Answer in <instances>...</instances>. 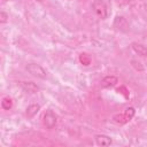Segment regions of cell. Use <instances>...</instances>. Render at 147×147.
<instances>
[{
    "label": "cell",
    "instance_id": "1",
    "mask_svg": "<svg viewBox=\"0 0 147 147\" xmlns=\"http://www.w3.org/2000/svg\"><path fill=\"white\" fill-rule=\"evenodd\" d=\"M92 9L99 18L106 20L108 17V8H107V5L103 0H93Z\"/></svg>",
    "mask_w": 147,
    "mask_h": 147
},
{
    "label": "cell",
    "instance_id": "5",
    "mask_svg": "<svg viewBox=\"0 0 147 147\" xmlns=\"http://www.w3.org/2000/svg\"><path fill=\"white\" fill-rule=\"evenodd\" d=\"M114 28H115L117 31L126 32V31H129L130 25H129L127 20H126L124 16H116L115 20H114Z\"/></svg>",
    "mask_w": 147,
    "mask_h": 147
},
{
    "label": "cell",
    "instance_id": "13",
    "mask_svg": "<svg viewBox=\"0 0 147 147\" xmlns=\"http://www.w3.org/2000/svg\"><path fill=\"white\" fill-rule=\"evenodd\" d=\"M8 18H9L8 14H7V13H5L3 10H1V11H0V23H1V24L6 23V22L8 21Z\"/></svg>",
    "mask_w": 147,
    "mask_h": 147
},
{
    "label": "cell",
    "instance_id": "15",
    "mask_svg": "<svg viewBox=\"0 0 147 147\" xmlns=\"http://www.w3.org/2000/svg\"><path fill=\"white\" fill-rule=\"evenodd\" d=\"M36 1H38V2H42L44 0H36Z\"/></svg>",
    "mask_w": 147,
    "mask_h": 147
},
{
    "label": "cell",
    "instance_id": "11",
    "mask_svg": "<svg viewBox=\"0 0 147 147\" xmlns=\"http://www.w3.org/2000/svg\"><path fill=\"white\" fill-rule=\"evenodd\" d=\"M13 105H14V102H13V100H11L9 96L2 98V101H1V107H2V109L9 110V109L13 108Z\"/></svg>",
    "mask_w": 147,
    "mask_h": 147
},
{
    "label": "cell",
    "instance_id": "10",
    "mask_svg": "<svg viewBox=\"0 0 147 147\" xmlns=\"http://www.w3.org/2000/svg\"><path fill=\"white\" fill-rule=\"evenodd\" d=\"M131 46H132V49L138 55L144 56V57H147V46H145L142 44H138V42H132Z\"/></svg>",
    "mask_w": 147,
    "mask_h": 147
},
{
    "label": "cell",
    "instance_id": "2",
    "mask_svg": "<svg viewBox=\"0 0 147 147\" xmlns=\"http://www.w3.org/2000/svg\"><path fill=\"white\" fill-rule=\"evenodd\" d=\"M26 71L32 75L33 77H37V78H40V79H45L47 74H46V70L38 63H28L26 67H25Z\"/></svg>",
    "mask_w": 147,
    "mask_h": 147
},
{
    "label": "cell",
    "instance_id": "8",
    "mask_svg": "<svg viewBox=\"0 0 147 147\" xmlns=\"http://www.w3.org/2000/svg\"><path fill=\"white\" fill-rule=\"evenodd\" d=\"M94 141L98 146H110L113 142L111 138L106 134H96L94 137Z\"/></svg>",
    "mask_w": 147,
    "mask_h": 147
},
{
    "label": "cell",
    "instance_id": "9",
    "mask_svg": "<svg viewBox=\"0 0 147 147\" xmlns=\"http://www.w3.org/2000/svg\"><path fill=\"white\" fill-rule=\"evenodd\" d=\"M39 110H40V105L32 103V105H30V106L26 107V109H25V116L28 117V119H31V118H33L39 113Z\"/></svg>",
    "mask_w": 147,
    "mask_h": 147
},
{
    "label": "cell",
    "instance_id": "7",
    "mask_svg": "<svg viewBox=\"0 0 147 147\" xmlns=\"http://www.w3.org/2000/svg\"><path fill=\"white\" fill-rule=\"evenodd\" d=\"M20 85H21V87H22L26 93H31V94L37 93L38 90H39V86H38L36 83L30 82V80H28V82H26V80L20 82Z\"/></svg>",
    "mask_w": 147,
    "mask_h": 147
},
{
    "label": "cell",
    "instance_id": "6",
    "mask_svg": "<svg viewBox=\"0 0 147 147\" xmlns=\"http://www.w3.org/2000/svg\"><path fill=\"white\" fill-rule=\"evenodd\" d=\"M117 83H118V78H117L116 76H114V75H108V76H106V77H103V78L101 79L100 85H101L102 88H111V87H114Z\"/></svg>",
    "mask_w": 147,
    "mask_h": 147
},
{
    "label": "cell",
    "instance_id": "3",
    "mask_svg": "<svg viewBox=\"0 0 147 147\" xmlns=\"http://www.w3.org/2000/svg\"><path fill=\"white\" fill-rule=\"evenodd\" d=\"M134 115H136V109H134L133 107H127V108H125V110H124L122 114L115 115V116H114V121L117 122V123L124 124V123L131 121Z\"/></svg>",
    "mask_w": 147,
    "mask_h": 147
},
{
    "label": "cell",
    "instance_id": "14",
    "mask_svg": "<svg viewBox=\"0 0 147 147\" xmlns=\"http://www.w3.org/2000/svg\"><path fill=\"white\" fill-rule=\"evenodd\" d=\"M123 1H125V2H130V1H133V0H123Z\"/></svg>",
    "mask_w": 147,
    "mask_h": 147
},
{
    "label": "cell",
    "instance_id": "12",
    "mask_svg": "<svg viewBox=\"0 0 147 147\" xmlns=\"http://www.w3.org/2000/svg\"><path fill=\"white\" fill-rule=\"evenodd\" d=\"M79 60H80V62H82L84 65H88L90 62H91V59H90L86 54H82V55L79 56Z\"/></svg>",
    "mask_w": 147,
    "mask_h": 147
},
{
    "label": "cell",
    "instance_id": "4",
    "mask_svg": "<svg viewBox=\"0 0 147 147\" xmlns=\"http://www.w3.org/2000/svg\"><path fill=\"white\" fill-rule=\"evenodd\" d=\"M42 123L46 126V129H48V130L55 127V125L57 123V117L52 109H47L45 111V114L42 116Z\"/></svg>",
    "mask_w": 147,
    "mask_h": 147
}]
</instances>
